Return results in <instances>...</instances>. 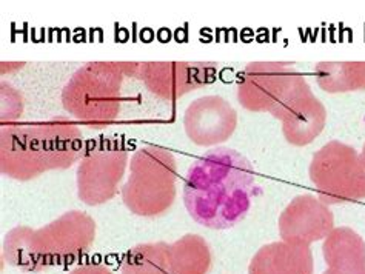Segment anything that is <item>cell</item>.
I'll return each mask as SVG.
<instances>
[{"mask_svg":"<svg viewBox=\"0 0 365 274\" xmlns=\"http://www.w3.org/2000/svg\"><path fill=\"white\" fill-rule=\"evenodd\" d=\"M255 169L236 149H210L190 167L184 202L193 221L211 230H228L247 216L256 191Z\"/></svg>","mask_w":365,"mask_h":274,"instance_id":"cell-1","label":"cell"},{"mask_svg":"<svg viewBox=\"0 0 365 274\" xmlns=\"http://www.w3.org/2000/svg\"><path fill=\"white\" fill-rule=\"evenodd\" d=\"M82 139L81 130L68 117L8 125L0 131V169L16 181L66 169L82 159Z\"/></svg>","mask_w":365,"mask_h":274,"instance_id":"cell-2","label":"cell"},{"mask_svg":"<svg viewBox=\"0 0 365 274\" xmlns=\"http://www.w3.org/2000/svg\"><path fill=\"white\" fill-rule=\"evenodd\" d=\"M96 222L82 211H68L39 230L16 226L5 236L2 254L9 265L41 273L78 260L91 248Z\"/></svg>","mask_w":365,"mask_h":274,"instance_id":"cell-3","label":"cell"},{"mask_svg":"<svg viewBox=\"0 0 365 274\" xmlns=\"http://www.w3.org/2000/svg\"><path fill=\"white\" fill-rule=\"evenodd\" d=\"M131 75L136 78V62L86 63L65 85L63 108L86 127H107L119 116L122 85Z\"/></svg>","mask_w":365,"mask_h":274,"instance_id":"cell-4","label":"cell"},{"mask_svg":"<svg viewBox=\"0 0 365 274\" xmlns=\"http://www.w3.org/2000/svg\"><path fill=\"white\" fill-rule=\"evenodd\" d=\"M176 179L178 164L168 149L143 147L131 157L128 181L122 186V201L136 216H160L175 204Z\"/></svg>","mask_w":365,"mask_h":274,"instance_id":"cell-5","label":"cell"},{"mask_svg":"<svg viewBox=\"0 0 365 274\" xmlns=\"http://www.w3.org/2000/svg\"><path fill=\"white\" fill-rule=\"evenodd\" d=\"M310 181L327 205L365 199V168L353 147L339 140L316 151L309 168Z\"/></svg>","mask_w":365,"mask_h":274,"instance_id":"cell-6","label":"cell"},{"mask_svg":"<svg viewBox=\"0 0 365 274\" xmlns=\"http://www.w3.org/2000/svg\"><path fill=\"white\" fill-rule=\"evenodd\" d=\"M128 164V149L114 137H99L85 151L78 168V196L86 205L111 201Z\"/></svg>","mask_w":365,"mask_h":274,"instance_id":"cell-7","label":"cell"},{"mask_svg":"<svg viewBox=\"0 0 365 274\" xmlns=\"http://www.w3.org/2000/svg\"><path fill=\"white\" fill-rule=\"evenodd\" d=\"M304 79L292 63H250L239 80L237 100L248 111L270 112L274 117Z\"/></svg>","mask_w":365,"mask_h":274,"instance_id":"cell-8","label":"cell"},{"mask_svg":"<svg viewBox=\"0 0 365 274\" xmlns=\"http://www.w3.org/2000/svg\"><path fill=\"white\" fill-rule=\"evenodd\" d=\"M216 73L205 62H136V78L162 100H176L205 87Z\"/></svg>","mask_w":365,"mask_h":274,"instance_id":"cell-9","label":"cell"},{"mask_svg":"<svg viewBox=\"0 0 365 274\" xmlns=\"http://www.w3.org/2000/svg\"><path fill=\"white\" fill-rule=\"evenodd\" d=\"M237 127V112L220 96H204L185 110L184 128L199 147H215L228 140Z\"/></svg>","mask_w":365,"mask_h":274,"instance_id":"cell-10","label":"cell"},{"mask_svg":"<svg viewBox=\"0 0 365 274\" xmlns=\"http://www.w3.org/2000/svg\"><path fill=\"white\" fill-rule=\"evenodd\" d=\"M334 216L319 197L296 196L279 216V234L285 242L309 245L325 239L334 228Z\"/></svg>","mask_w":365,"mask_h":274,"instance_id":"cell-11","label":"cell"},{"mask_svg":"<svg viewBox=\"0 0 365 274\" xmlns=\"http://www.w3.org/2000/svg\"><path fill=\"white\" fill-rule=\"evenodd\" d=\"M274 117L282 122V133L288 144L304 147L322 133L327 110L304 79Z\"/></svg>","mask_w":365,"mask_h":274,"instance_id":"cell-12","label":"cell"},{"mask_svg":"<svg viewBox=\"0 0 365 274\" xmlns=\"http://www.w3.org/2000/svg\"><path fill=\"white\" fill-rule=\"evenodd\" d=\"M314 263L309 245L273 242L259 250L250 262L248 274H313Z\"/></svg>","mask_w":365,"mask_h":274,"instance_id":"cell-13","label":"cell"},{"mask_svg":"<svg viewBox=\"0 0 365 274\" xmlns=\"http://www.w3.org/2000/svg\"><path fill=\"white\" fill-rule=\"evenodd\" d=\"M327 274H365V242L347 226L333 228L322 245Z\"/></svg>","mask_w":365,"mask_h":274,"instance_id":"cell-14","label":"cell"},{"mask_svg":"<svg viewBox=\"0 0 365 274\" xmlns=\"http://www.w3.org/2000/svg\"><path fill=\"white\" fill-rule=\"evenodd\" d=\"M170 274H208L210 245L199 234H187L168 247Z\"/></svg>","mask_w":365,"mask_h":274,"instance_id":"cell-15","label":"cell"},{"mask_svg":"<svg viewBox=\"0 0 365 274\" xmlns=\"http://www.w3.org/2000/svg\"><path fill=\"white\" fill-rule=\"evenodd\" d=\"M314 73L325 93L365 90V62H321L316 65Z\"/></svg>","mask_w":365,"mask_h":274,"instance_id":"cell-16","label":"cell"},{"mask_svg":"<svg viewBox=\"0 0 365 274\" xmlns=\"http://www.w3.org/2000/svg\"><path fill=\"white\" fill-rule=\"evenodd\" d=\"M168 247L165 242L140 243L125 254L120 274H170Z\"/></svg>","mask_w":365,"mask_h":274,"instance_id":"cell-17","label":"cell"},{"mask_svg":"<svg viewBox=\"0 0 365 274\" xmlns=\"http://www.w3.org/2000/svg\"><path fill=\"white\" fill-rule=\"evenodd\" d=\"M8 105V110L5 112H2V120H13L17 119L19 115H21L24 110V102H22V96L21 93L16 91V88H13L11 85L8 83H2V108H5Z\"/></svg>","mask_w":365,"mask_h":274,"instance_id":"cell-18","label":"cell"},{"mask_svg":"<svg viewBox=\"0 0 365 274\" xmlns=\"http://www.w3.org/2000/svg\"><path fill=\"white\" fill-rule=\"evenodd\" d=\"M70 274H113V273L105 265H98V263H85V265L74 268Z\"/></svg>","mask_w":365,"mask_h":274,"instance_id":"cell-19","label":"cell"},{"mask_svg":"<svg viewBox=\"0 0 365 274\" xmlns=\"http://www.w3.org/2000/svg\"><path fill=\"white\" fill-rule=\"evenodd\" d=\"M361 160H362V165H364V168H365V144H364V147H362V151H361Z\"/></svg>","mask_w":365,"mask_h":274,"instance_id":"cell-20","label":"cell"},{"mask_svg":"<svg viewBox=\"0 0 365 274\" xmlns=\"http://www.w3.org/2000/svg\"><path fill=\"white\" fill-rule=\"evenodd\" d=\"M324 274H327V273H324Z\"/></svg>","mask_w":365,"mask_h":274,"instance_id":"cell-21","label":"cell"}]
</instances>
